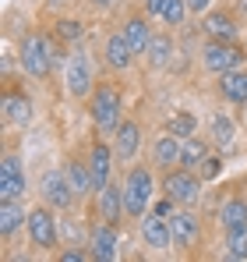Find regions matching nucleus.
<instances>
[{
    "label": "nucleus",
    "mask_w": 247,
    "mask_h": 262,
    "mask_svg": "<svg viewBox=\"0 0 247 262\" xmlns=\"http://www.w3.org/2000/svg\"><path fill=\"white\" fill-rule=\"evenodd\" d=\"M18 57H21V71L29 75V78H46L50 75V68L57 64V57H53V46L46 36H25L21 39V50H18Z\"/></svg>",
    "instance_id": "obj_1"
},
{
    "label": "nucleus",
    "mask_w": 247,
    "mask_h": 262,
    "mask_svg": "<svg viewBox=\"0 0 247 262\" xmlns=\"http://www.w3.org/2000/svg\"><path fill=\"white\" fill-rule=\"evenodd\" d=\"M92 121H95V128L99 135H117L120 128V92L110 85H99L92 92Z\"/></svg>",
    "instance_id": "obj_2"
},
{
    "label": "nucleus",
    "mask_w": 247,
    "mask_h": 262,
    "mask_svg": "<svg viewBox=\"0 0 247 262\" xmlns=\"http://www.w3.org/2000/svg\"><path fill=\"white\" fill-rule=\"evenodd\" d=\"M149 202H152V174L145 167L127 170V181H124V209H127V216H134V220L145 216Z\"/></svg>",
    "instance_id": "obj_3"
},
{
    "label": "nucleus",
    "mask_w": 247,
    "mask_h": 262,
    "mask_svg": "<svg viewBox=\"0 0 247 262\" xmlns=\"http://www.w3.org/2000/svg\"><path fill=\"white\" fill-rule=\"evenodd\" d=\"M39 195L46 206H53V209H71L75 206V199H78V191H75V184H71V177L60 174V170H46L39 181Z\"/></svg>",
    "instance_id": "obj_4"
},
{
    "label": "nucleus",
    "mask_w": 247,
    "mask_h": 262,
    "mask_svg": "<svg viewBox=\"0 0 247 262\" xmlns=\"http://www.w3.org/2000/svg\"><path fill=\"white\" fill-rule=\"evenodd\" d=\"M202 60H205V68L212 75H226V71L244 64V50H237L233 43H223V39H208Z\"/></svg>",
    "instance_id": "obj_5"
},
{
    "label": "nucleus",
    "mask_w": 247,
    "mask_h": 262,
    "mask_svg": "<svg viewBox=\"0 0 247 262\" xmlns=\"http://www.w3.org/2000/svg\"><path fill=\"white\" fill-rule=\"evenodd\" d=\"M163 191L173 195L180 206H194V202L202 199V181L191 174L187 167H184V170H169V174L163 177Z\"/></svg>",
    "instance_id": "obj_6"
},
{
    "label": "nucleus",
    "mask_w": 247,
    "mask_h": 262,
    "mask_svg": "<svg viewBox=\"0 0 247 262\" xmlns=\"http://www.w3.org/2000/svg\"><path fill=\"white\" fill-rule=\"evenodd\" d=\"M29 237H32L36 248H57L60 230H57V220L50 213V206H36L29 213Z\"/></svg>",
    "instance_id": "obj_7"
},
{
    "label": "nucleus",
    "mask_w": 247,
    "mask_h": 262,
    "mask_svg": "<svg viewBox=\"0 0 247 262\" xmlns=\"http://www.w3.org/2000/svg\"><path fill=\"white\" fill-rule=\"evenodd\" d=\"M64 78H67V92H71L75 99H82V96L92 92V68H88V57H85L82 50H75V53L67 57Z\"/></svg>",
    "instance_id": "obj_8"
},
{
    "label": "nucleus",
    "mask_w": 247,
    "mask_h": 262,
    "mask_svg": "<svg viewBox=\"0 0 247 262\" xmlns=\"http://www.w3.org/2000/svg\"><path fill=\"white\" fill-rule=\"evenodd\" d=\"M141 237H145V245H149V248L166 252V248L173 245V227H169V216H159L156 209H152V213H145V216H141Z\"/></svg>",
    "instance_id": "obj_9"
},
{
    "label": "nucleus",
    "mask_w": 247,
    "mask_h": 262,
    "mask_svg": "<svg viewBox=\"0 0 247 262\" xmlns=\"http://www.w3.org/2000/svg\"><path fill=\"white\" fill-rule=\"evenodd\" d=\"M4 121L14 128H25L32 121V99L21 89H7L4 92Z\"/></svg>",
    "instance_id": "obj_10"
},
{
    "label": "nucleus",
    "mask_w": 247,
    "mask_h": 262,
    "mask_svg": "<svg viewBox=\"0 0 247 262\" xmlns=\"http://www.w3.org/2000/svg\"><path fill=\"white\" fill-rule=\"evenodd\" d=\"M103 57H106V64H110L113 71H127L138 53L131 50V43H127L124 32H110V36H106V46H103Z\"/></svg>",
    "instance_id": "obj_11"
},
{
    "label": "nucleus",
    "mask_w": 247,
    "mask_h": 262,
    "mask_svg": "<svg viewBox=\"0 0 247 262\" xmlns=\"http://www.w3.org/2000/svg\"><path fill=\"white\" fill-rule=\"evenodd\" d=\"M180 138L173 135V131H166V135H159L156 138V145H152V163L156 167H163V170H173L177 163H180Z\"/></svg>",
    "instance_id": "obj_12"
},
{
    "label": "nucleus",
    "mask_w": 247,
    "mask_h": 262,
    "mask_svg": "<svg viewBox=\"0 0 247 262\" xmlns=\"http://www.w3.org/2000/svg\"><path fill=\"white\" fill-rule=\"evenodd\" d=\"M120 213H127L124 209V188H117L110 181V184L99 188V216L106 220V223H120Z\"/></svg>",
    "instance_id": "obj_13"
},
{
    "label": "nucleus",
    "mask_w": 247,
    "mask_h": 262,
    "mask_svg": "<svg viewBox=\"0 0 247 262\" xmlns=\"http://www.w3.org/2000/svg\"><path fill=\"white\" fill-rule=\"evenodd\" d=\"M169 227H173V245L191 248V245L198 241V220H194V213H187V209L173 213V216H169Z\"/></svg>",
    "instance_id": "obj_14"
},
{
    "label": "nucleus",
    "mask_w": 247,
    "mask_h": 262,
    "mask_svg": "<svg viewBox=\"0 0 247 262\" xmlns=\"http://www.w3.org/2000/svg\"><path fill=\"white\" fill-rule=\"evenodd\" d=\"M92 259H99V262L117 259V230H113V223H103V227L92 230Z\"/></svg>",
    "instance_id": "obj_15"
},
{
    "label": "nucleus",
    "mask_w": 247,
    "mask_h": 262,
    "mask_svg": "<svg viewBox=\"0 0 247 262\" xmlns=\"http://www.w3.org/2000/svg\"><path fill=\"white\" fill-rule=\"evenodd\" d=\"M138 149H141V128H138L134 121H120L113 152H117L120 160H134V152H138Z\"/></svg>",
    "instance_id": "obj_16"
},
{
    "label": "nucleus",
    "mask_w": 247,
    "mask_h": 262,
    "mask_svg": "<svg viewBox=\"0 0 247 262\" xmlns=\"http://www.w3.org/2000/svg\"><path fill=\"white\" fill-rule=\"evenodd\" d=\"M124 36H127V43L134 53H149V43H152V29H149V21L141 18V14H131L127 21H124Z\"/></svg>",
    "instance_id": "obj_17"
},
{
    "label": "nucleus",
    "mask_w": 247,
    "mask_h": 262,
    "mask_svg": "<svg viewBox=\"0 0 247 262\" xmlns=\"http://www.w3.org/2000/svg\"><path fill=\"white\" fill-rule=\"evenodd\" d=\"M219 220H223V230L226 234H247V202L244 199H230L223 206Z\"/></svg>",
    "instance_id": "obj_18"
},
{
    "label": "nucleus",
    "mask_w": 247,
    "mask_h": 262,
    "mask_svg": "<svg viewBox=\"0 0 247 262\" xmlns=\"http://www.w3.org/2000/svg\"><path fill=\"white\" fill-rule=\"evenodd\" d=\"M219 92H223V99H230V103H247V71L233 68V71L219 75Z\"/></svg>",
    "instance_id": "obj_19"
},
{
    "label": "nucleus",
    "mask_w": 247,
    "mask_h": 262,
    "mask_svg": "<svg viewBox=\"0 0 247 262\" xmlns=\"http://www.w3.org/2000/svg\"><path fill=\"white\" fill-rule=\"evenodd\" d=\"M205 32H208V39L233 43V39H237V21H233L226 11H212V14L205 18Z\"/></svg>",
    "instance_id": "obj_20"
},
{
    "label": "nucleus",
    "mask_w": 247,
    "mask_h": 262,
    "mask_svg": "<svg viewBox=\"0 0 247 262\" xmlns=\"http://www.w3.org/2000/svg\"><path fill=\"white\" fill-rule=\"evenodd\" d=\"M67 177H71V184H75L78 195H92V191H99L95 174H92V163H85V160H71V163H67Z\"/></svg>",
    "instance_id": "obj_21"
},
{
    "label": "nucleus",
    "mask_w": 247,
    "mask_h": 262,
    "mask_svg": "<svg viewBox=\"0 0 247 262\" xmlns=\"http://www.w3.org/2000/svg\"><path fill=\"white\" fill-rule=\"evenodd\" d=\"M145 4H149V11L156 18H163L166 25H180L184 14H187V4L184 0H145Z\"/></svg>",
    "instance_id": "obj_22"
},
{
    "label": "nucleus",
    "mask_w": 247,
    "mask_h": 262,
    "mask_svg": "<svg viewBox=\"0 0 247 262\" xmlns=\"http://www.w3.org/2000/svg\"><path fill=\"white\" fill-rule=\"evenodd\" d=\"M21 223H25V209L18 206V199H0V234L11 237Z\"/></svg>",
    "instance_id": "obj_23"
},
{
    "label": "nucleus",
    "mask_w": 247,
    "mask_h": 262,
    "mask_svg": "<svg viewBox=\"0 0 247 262\" xmlns=\"http://www.w3.org/2000/svg\"><path fill=\"white\" fill-rule=\"evenodd\" d=\"M208 156V142L202 138H184V145H180V163L187 167V170H194V167H202V160Z\"/></svg>",
    "instance_id": "obj_24"
},
{
    "label": "nucleus",
    "mask_w": 247,
    "mask_h": 262,
    "mask_svg": "<svg viewBox=\"0 0 247 262\" xmlns=\"http://www.w3.org/2000/svg\"><path fill=\"white\" fill-rule=\"evenodd\" d=\"M92 174H95V184H110V145L106 142H95L92 145Z\"/></svg>",
    "instance_id": "obj_25"
},
{
    "label": "nucleus",
    "mask_w": 247,
    "mask_h": 262,
    "mask_svg": "<svg viewBox=\"0 0 247 262\" xmlns=\"http://www.w3.org/2000/svg\"><path fill=\"white\" fill-rule=\"evenodd\" d=\"M169 57H173V39L169 36H152V43H149V64L152 68H166Z\"/></svg>",
    "instance_id": "obj_26"
},
{
    "label": "nucleus",
    "mask_w": 247,
    "mask_h": 262,
    "mask_svg": "<svg viewBox=\"0 0 247 262\" xmlns=\"http://www.w3.org/2000/svg\"><path fill=\"white\" fill-rule=\"evenodd\" d=\"M166 131H173L177 138H191V135L198 131V121H194V114H184V110H177V114H169V121H166Z\"/></svg>",
    "instance_id": "obj_27"
},
{
    "label": "nucleus",
    "mask_w": 247,
    "mask_h": 262,
    "mask_svg": "<svg viewBox=\"0 0 247 262\" xmlns=\"http://www.w3.org/2000/svg\"><path fill=\"white\" fill-rule=\"evenodd\" d=\"M212 142L223 145V149L233 142V121H230L226 114H215V117H212Z\"/></svg>",
    "instance_id": "obj_28"
},
{
    "label": "nucleus",
    "mask_w": 247,
    "mask_h": 262,
    "mask_svg": "<svg viewBox=\"0 0 247 262\" xmlns=\"http://www.w3.org/2000/svg\"><path fill=\"white\" fill-rule=\"evenodd\" d=\"M25 195V174H0V199H21Z\"/></svg>",
    "instance_id": "obj_29"
},
{
    "label": "nucleus",
    "mask_w": 247,
    "mask_h": 262,
    "mask_svg": "<svg viewBox=\"0 0 247 262\" xmlns=\"http://www.w3.org/2000/svg\"><path fill=\"white\" fill-rule=\"evenodd\" d=\"M57 36L67 39V43H78V39H82V21H78V18H64V21H57Z\"/></svg>",
    "instance_id": "obj_30"
},
{
    "label": "nucleus",
    "mask_w": 247,
    "mask_h": 262,
    "mask_svg": "<svg viewBox=\"0 0 247 262\" xmlns=\"http://www.w3.org/2000/svg\"><path fill=\"white\" fill-rule=\"evenodd\" d=\"M226 245L233 259H247V234H226Z\"/></svg>",
    "instance_id": "obj_31"
},
{
    "label": "nucleus",
    "mask_w": 247,
    "mask_h": 262,
    "mask_svg": "<svg viewBox=\"0 0 247 262\" xmlns=\"http://www.w3.org/2000/svg\"><path fill=\"white\" fill-rule=\"evenodd\" d=\"M219 163H223L219 156H205V160H202V177H208V181L219 177Z\"/></svg>",
    "instance_id": "obj_32"
},
{
    "label": "nucleus",
    "mask_w": 247,
    "mask_h": 262,
    "mask_svg": "<svg viewBox=\"0 0 247 262\" xmlns=\"http://www.w3.org/2000/svg\"><path fill=\"white\" fill-rule=\"evenodd\" d=\"M92 255V252H82V248H67V252H60V259L64 262H85Z\"/></svg>",
    "instance_id": "obj_33"
},
{
    "label": "nucleus",
    "mask_w": 247,
    "mask_h": 262,
    "mask_svg": "<svg viewBox=\"0 0 247 262\" xmlns=\"http://www.w3.org/2000/svg\"><path fill=\"white\" fill-rule=\"evenodd\" d=\"M184 4H187V11H191V14H202L212 0H184Z\"/></svg>",
    "instance_id": "obj_34"
},
{
    "label": "nucleus",
    "mask_w": 247,
    "mask_h": 262,
    "mask_svg": "<svg viewBox=\"0 0 247 262\" xmlns=\"http://www.w3.org/2000/svg\"><path fill=\"white\" fill-rule=\"evenodd\" d=\"M88 4H92V7H113L117 0H88Z\"/></svg>",
    "instance_id": "obj_35"
},
{
    "label": "nucleus",
    "mask_w": 247,
    "mask_h": 262,
    "mask_svg": "<svg viewBox=\"0 0 247 262\" xmlns=\"http://www.w3.org/2000/svg\"><path fill=\"white\" fill-rule=\"evenodd\" d=\"M237 7H240V14H247V0H237Z\"/></svg>",
    "instance_id": "obj_36"
}]
</instances>
